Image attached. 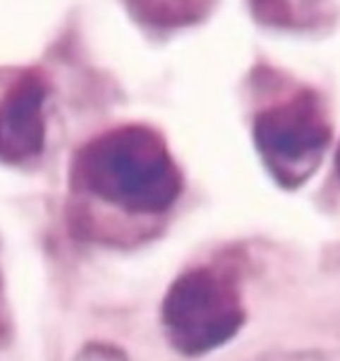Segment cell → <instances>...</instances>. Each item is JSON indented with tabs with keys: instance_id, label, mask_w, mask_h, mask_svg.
I'll list each match as a JSON object with an SVG mask.
<instances>
[{
	"instance_id": "obj_6",
	"label": "cell",
	"mask_w": 340,
	"mask_h": 361,
	"mask_svg": "<svg viewBox=\"0 0 340 361\" xmlns=\"http://www.w3.org/2000/svg\"><path fill=\"white\" fill-rule=\"evenodd\" d=\"M322 0H252L260 19L275 25H303Z\"/></svg>"
},
{
	"instance_id": "obj_5",
	"label": "cell",
	"mask_w": 340,
	"mask_h": 361,
	"mask_svg": "<svg viewBox=\"0 0 340 361\" xmlns=\"http://www.w3.org/2000/svg\"><path fill=\"white\" fill-rule=\"evenodd\" d=\"M216 0H127L131 13L152 27H180L203 19Z\"/></svg>"
},
{
	"instance_id": "obj_1",
	"label": "cell",
	"mask_w": 340,
	"mask_h": 361,
	"mask_svg": "<svg viewBox=\"0 0 340 361\" xmlns=\"http://www.w3.org/2000/svg\"><path fill=\"white\" fill-rule=\"evenodd\" d=\"M76 182L129 214H163L182 192V173L150 127L125 125L87 142L74 161Z\"/></svg>"
},
{
	"instance_id": "obj_3",
	"label": "cell",
	"mask_w": 340,
	"mask_h": 361,
	"mask_svg": "<svg viewBox=\"0 0 340 361\" xmlns=\"http://www.w3.org/2000/svg\"><path fill=\"white\" fill-rule=\"evenodd\" d=\"M330 135L324 104L309 89L267 108L254 123V140L262 161L288 188L311 178L322 163Z\"/></svg>"
},
{
	"instance_id": "obj_2",
	"label": "cell",
	"mask_w": 340,
	"mask_h": 361,
	"mask_svg": "<svg viewBox=\"0 0 340 361\" xmlns=\"http://www.w3.org/2000/svg\"><path fill=\"white\" fill-rule=\"evenodd\" d=\"M245 309L235 279L214 267L180 275L167 290L161 322L169 345L197 357L229 343L243 326Z\"/></svg>"
},
{
	"instance_id": "obj_7",
	"label": "cell",
	"mask_w": 340,
	"mask_h": 361,
	"mask_svg": "<svg viewBox=\"0 0 340 361\" xmlns=\"http://www.w3.org/2000/svg\"><path fill=\"white\" fill-rule=\"evenodd\" d=\"M336 169H339V178H340V148H339V154H336Z\"/></svg>"
},
{
	"instance_id": "obj_4",
	"label": "cell",
	"mask_w": 340,
	"mask_h": 361,
	"mask_svg": "<svg viewBox=\"0 0 340 361\" xmlns=\"http://www.w3.org/2000/svg\"><path fill=\"white\" fill-rule=\"evenodd\" d=\"M47 85L36 72L17 76L0 97V159L21 163L44 146Z\"/></svg>"
},
{
	"instance_id": "obj_8",
	"label": "cell",
	"mask_w": 340,
	"mask_h": 361,
	"mask_svg": "<svg viewBox=\"0 0 340 361\" xmlns=\"http://www.w3.org/2000/svg\"><path fill=\"white\" fill-rule=\"evenodd\" d=\"M0 300H2V290H0ZM0 319H2V305H0Z\"/></svg>"
}]
</instances>
